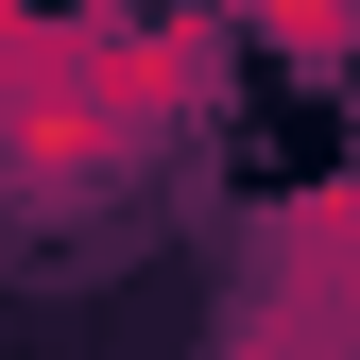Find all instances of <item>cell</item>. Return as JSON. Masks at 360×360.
Wrapping results in <instances>:
<instances>
[{
  "instance_id": "cell-2",
  "label": "cell",
  "mask_w": 360,
  "mask_h": 360,
  "mask_svg": "<svg viewBox=\"0 0 360 360\" xmlns=\"http://www.w3.org/2000/svg\"><path fill=\"white\" fill-rule=\"evenodd\" d=\"M275 52H360V0H240Z\"/></svg>"
},
{
  "instance_id": "cell-1",
  "label": "cell",
  "mask_w": 360,
  "mask_h": 360,
  "mask_svg": "<svg viewBox=\"0 0 360 360\" xmlns=\"http://www.w3.org/2000/svg\"><path fill=\"white\" fill-rule=\"evenodd\" d=\"M257 360H360V189H292L257 223Z\"/></svg>"
}]
</instances>
